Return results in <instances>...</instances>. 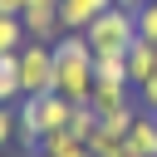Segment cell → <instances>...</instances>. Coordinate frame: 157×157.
<instances>
[{
	"label": "cell",
	"instance_id": "4",
	"mask_svg": "<svg viewBox=\"0 0 157 157\" xmlns=\"http://www.w3.org/2000/svg\"><path fill=\"white\" fill-rule=\"evenodd\" d=\"M20 98H34V93H54V44H39L29 39L20 54Z\"/></svg>",
	"mask_w": 157,
	"mask_h": 157
},
{
	"label": "cell",
	"instance_id": "12",
	"mask_svg": "<svg viewBox=\"0 0 157 157\" xmlns=\"http://www.w3.org/2000/svg\"><path fill=\"white\" fill-rule=\"evenodd\" d=\"M15 98H20V59L0 54V103H15Z\"/></svg>",
	"mask_w": 157,
	"mask_h": 157
},
{
	"label": "cell",
	"instance_id": "13",
	"mask_svg": "<svg viewBox=\"0 0 157 157\" xmlns=\"http://www.w3.org/2000/svg\"><path fill=\"white\" fill-rule=\"evenodd\" d=\"M93 78H98V83H128V64H123V54H103V59H93Z\"/></svg>",
	"mask_w": 157,
	"mask_h": 157
},
{
	"label": "cell",
	"instance_id": "1",
	"mask_svg": "<svg viewBox=\"0 0 157 157\" xmlns=\"http://www.w3.org/2000/svg\"><path fill=\"white\" fill-rule=\"evenodd\" d=\"M93 49L83 34H59L54 39V93L69 103H88L93 93Z\"/></svg>",
	"mask_w": 157,
	"mask_h": 157
},
{
	"label": "cell",
	"instance_id": "5",
	"mask_svg": "<svg viewBox=\"0 0 157 157\" xmlns=\"http://www.w3.org/2000/svg\"><path fill=\"white\" fill-rule=\"evenodd\" d=\"M108 5H113V0H59V25H64V34H83Z\"/></svg>",
	"mask_w": 157,
	"mask_h": 157
},
{
	"label": "cell",
	"instance_id": "19",
	"mask_svg": "<svg viewBox=\"0 0 157 157\" xmlns=\"http://www.w3.org/2000/svg\"><path fill=\"white\" fill-rule=\"evenodd\" d=\"M0 15H25V0H0Z\"/></svg>",
	"mask_w": 157,
	"mask_h": 157
},
{
	"label": "cell",
	"instance_id": "6",
	"mask_svg": "<svg viewBox=\"0 0 157 157\" xmlns=\"http://www.w3.org/2000/svg\"><path fill=\"white\" fill-rule=\"evenodd\" d=\"M20 20H25V34H29V39H39V44H54V39L64 34V25H59V5H44V10H25Z\"/></svg>",
	"mask_w": 157,
	"mask_h": 157
},
{
	"label": "cell",
	"instance_id": "21",
	"mask_svg": "<svg viewBox=\"0 0 157 157\" xmlns=\"http://www.w3.org/2000/svg\"><path fill=\"white\" fill-rule=\"evenodd\" d=\"M29 157H49V152H29Z\"/></svg>",
	"mask_w": 157,
	"mask_h": 157
},
{
	"label": "cell",
	"instance_id": "17",
	"mask_svg": "<svg viewBox=\"0 0 157 157\" xmlns=\"http://www.w3.org/2000/svg\"><path fill=\"white\" fill-rule=\"evenodd\" d=\"M137 108H147V113H157V74L137 83Z\"/></svg>",
	"mask_w": 157,
	"mask_h": 157
},
{
	"label": "cell",
	"instance_id": "15",
	"mask_svg": "<svg viewBox=\"0 0 157 157\" xmlns=\"http://www.w3.org/2000/svg\"><path fill=\"white\" fill-rule=\"evenodd\" d=\"M137 39L157 44V0H142V10H137Z\"/></svg>",
	"mask_w": 157,
	"mask_h": 157
},
{
	"label": "cell",
	"instance_id": "3",
	"mask_svg": "<svg viewBox=\"0 0 157 157\" xmlns=\"http://www.w3.org/2000/svg\"><path fill=\"white\" fill-rule=\"evenodd\" d=\"M83 39H88V49H93V59H103V54H128V44L137 39V15L132 10H123L118 0L83 29Z\"/></svg>",
	"mask_w": 157,
	"mask_h": 157
},
{
	"label": "cell",
	"instance_id": "16",
	"mask_svg": "<svg viewBox=\"0 0 157 157\" xmlns=\"http://www.w3.org/2000/svg\"><path fill=\"white\" fill-rule=\"evenodd\" d=\"M15 132H20V113H15L10 103H0V147H5Z\"/></svg>",
	"mask_w": 157,
	"mask_h": 157
},
{
	"label": "cell",
	"instance_id": "11",
	"mask_svg": "<svg viewBox=\"0 0 157 157\" xmlns=\"http://www.w3.org/2000/svg\"><path fill=\"white\" fill-rule=\"evenodd\" d=\"M25 44H29L25 20H20V15H0V54H20Z\"/></svg>",
	"mask_w": 157,
	"mask_h": 157
},
{
	"label": "cell",
	"instance_id": "2",
	"mask_svg": "<svg viewBox=\"0 0 157 157\" xmlns=\"http://www.w3.org/2000/svg\"><path fill=\"white\" fill-rule=\"evenodd\" d=\"M69 113H74V103H69V98H59V93L20 98V137L29 142V152H39V142H44V137L69 132Z\"/></svg>",
	"mask_w": 157,
	"mask_h": 157
},
{
	"label": "cell",
	"instance_id": "9",
	"mask_svg": "<svg viewBox=\"0 0 157 157\" xmlns=\"http://www.w3.org/2000/svg\"><path fill=\"white\" fill-rule=\"evenodd\" d=\"M132 83H93V93H88V108L103 118V113H118V108H128L132 103V93H128Z\"/></svg>",
	"mask_w": 157,
	"mask_h": 157
},
{
	"label": "cell",
	"instance_id": "7",
	"mask_svg": "<svg viewBox=\"0 0 157 157\" xmlns=\"http://www.w3.org/2000/svg\"><path fill=\"white\" fill-rule=\"evenodd\" d=\"M123 64H128V83L137 88L142 78H152V74H157V44L132 39V44H128V54H123Z\"/></svg>",
	"mask_w": 157,
	"mask_h": 157
},
{
	"label": "cell",
	"instance_id": "18",
	"mask_svg": "<svg viewBox=\"0 0 157 157\" xmlns=\"http://www.w3.org/2000/svg\"><path fill=\"white\" fill-rule=\"evenodd\" d=\"M93 157H137L128 142H113V147H103V152H93Z\"/></svg>",
	"mask_w": 157,
	"mask_h": 157
},
{
	"label": "cell",
	"instance_id": "8",
	"mask_svg": "<svg viewBox=\"0 0 157 157\" xmlns=\"http://www.w3.org/2000/svg\"><path fill=\"white\" fill-rule=\"evenodd\" d=\"M137 157H157V113H147V108H137V118H132V128H128V137H123Z\"/></svg>",
	"mask_w": 157,
	"mask_h": 157
},
{
	"label": "cell",
	"instance_id": "20",
	"mask_svg": "<svg viewBox=\"0 0 157 157\" xmlns=\"http://www.w3.org/2000/svg\"><path fill=\"white\" fill-rule=\"evenodd\" d=\"M44 5H59V0H25V10H44Z\"/></svg>",
	"mask_w": 157,
	"mask_h": 157
},
{
	"label": "cell",
	"instance_id": "10",
	"mask_svg": "<svg viewBox=\"0 0 157 157\" xmlns=\"http://www.w3.org/2000/svg\"><path fill=\"white\" fill-rule=\"evenodd\" d=\"M39 152H49V157H93V147H88V142H78L74 132H54V137H44V142H39Z\"/></svg>",
	"mask_w": 157,
	"mask_h": 157
},
{
	"label": "cell",
	"instance_id": "14",
	"mask_svg": "<svg viewBox=\"0 0 157 157\" xmlns=\"http://www.w3.org/2000/svg\"><path fill=\"white\" fill-rule=\"evenodd\" d=\"M93 128H98V113H93L88 103H74V113H69V132H74L78 142H88V137H93Z\"/></svg>",
	"mask_w": 157,
	"mask_h": 157
}]
</instances>
